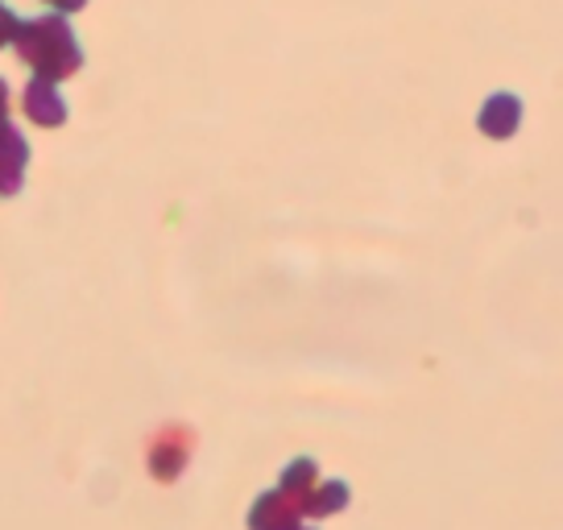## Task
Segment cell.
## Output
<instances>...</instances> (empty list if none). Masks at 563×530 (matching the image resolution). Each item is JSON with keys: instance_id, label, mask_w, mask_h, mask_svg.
Segmentation results:
<instances>
[{"instance_id": "6da1fadb", "label": "cell", "mask_w": 563, "mask_h": 530, "mask_svg": "<svg viewBox=\"0 0 563 530\" xmlns=\"http://www.w3.org/2000/svg\"><path fill=\"white\" fill-rule=\"evenodd\" d=\"M13 42L21 46V58L34 63L42 79H63L79 67V46L63 18H37L30 25H18Z\"/></svg>"}, {"instance_id": "7a4b0ae2", "label": "cell", "mask_w": 563, "mask_h": 530, "mask_svg": "<svg viewBox=\"0 0 563 530\" xmlns=\"http://www.w3.org/2000/svg\"><path fill=\"white\" fill-rule=\"evenodd\" d=\"M30 158V145L18 129H0V195H13L21 187V166Z\"/></svg>"}, {"instance_id": "3957f363", "label": "cell", "mask_w": 563, "mask_h": 530, "mask_svg": "<svg viewBox=\"0 0 563 530\" xmlns=\"http://www.w3.org/2000/svg\"><path fill=\"white\" fill-rule=\"evenodd\" d=\"M25 112L42 124H58L63 121V100L54 91V79H34L30 91H25Z\"/></svg>"}, {"instance_id": "277c9868", "label": "cell", "mask_w": 563, "mask_h": 530, "mask_svg": "<svg viewBox=\"0 0 563 530\" xmlns=\"http://www.w3.org/2000/svg\"><path fill=\"white\" fill-rule=\"evenodd\" d=\"M54 9H79V4H84V0H51Z\"/></svg>"}, {"instance_id": "5b68a950", "label": "cell", "mask_w": 563, "mask_h": 530, "mask_svg": "<svg viewBox=\"0 0 563 530\" xmlns=\"http://www.w3.org/2000/svg\"><path fill=\"white\" fill-rule=\"evenodd\" d=\"M4 108H9V88L0 84V117H4Z\"/></svg>"}]
</instances>
